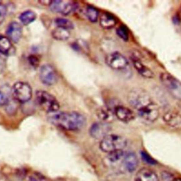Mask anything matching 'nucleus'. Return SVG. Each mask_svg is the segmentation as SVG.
Returning <instances> with one entry per match:
<instances>
[{
  "mask_svg": "<svg viewBox=\"0 0 181 181\" xmlns=\"http://www.w3.org/2000/svg\"><path fill=\"white\" fill-rule=\"evenodd\" d=\"M48 121L59 128L70 131H77L83 128L86 118L82 114L75 112H55L49 113Z\"/></svg>",
  "mask_w": 181,
  "mask_h": 181,
  "instance_id": "1",
  "label": "nucleus"
},
{
  "mask_svg": "<svg viewBox=\"0 0 181 181\" xmlns=\"http://www.w3.org/2000/svg\"><path fill=\"white\" fill-rule=\"evenodd\" d=\"M127 145L128 141L125 137L116 134H109L101 140L100 149L108 154L115 151L123 150Z\"/></svg>",
  "mask_w": 181,
  "mask_h": 181,
  "instance_id": "2",
  "label": "nucleus"
},
{
  "mask_svg": "<svg viewBox=\"0 0 181 181\" xmlns=\"http://www.w3.org/2000/svg\"><path fill=\"white\" fill-rule=\"evenodd\" d=\"M128 101L129 105L137 112L153 102L150 94L142 88H134L129 92Z\"/></svg>",
  "mask_w": 181,
  "mask_h": 181,
  "instance_id": "3",
  "label": "nucleus"
},
{
  "mask_svg": "<svg viewBox=\"0 0 181 181\" xmlns=\"http://www.w3.org/2000/svg\"><path fill=\"white\" fill-rule=\"evenodd\" d=\"M36 101L43 110L49 113L58 112L59 104L53 94L44 90H38L36 93Z\"/></svg>",
  "mask_w": 181,
  "mask_h": 181,
  "instance_id": "4",
  "label": "nucleus"
},
{
  "mask_svg": "<svg viewBox=\"0 0 181 181\" xmlns=\"http://www.w3.org/2000/svg\"><path fill=\"white\" fill-rule=\"evenodd\" d=\"M160 80L175 98L181 99V83L177 78L168 73H162L160 75Z\"/></svg>",
  "mask_w": 181,
  "mask_h": 181,
  "instance_id": "5",
  "label": "nucleus"
},
{
  "mask_svg": "<svg viewBox=\"0 0 181 181\" xmlns=\"http://www.w3.org/2000/svg\"><path fill=\"white\" fill-rule=\"evenodd\" d=\"M13 99L18 103L28 102L32 97V89L28 83L17 82L12 88Z\"/></svg>",
  "mask_w": 181,
  "mask_h": 181,
  "instance_id": "6",
  "label": "nucleus"
},
{
  "mask_svg": "<svg viewBox=\"0 0 181 181\" xmlns=\"http://www.w3.org/2000/svg\"><path fill=\"white\" fill-rule=\"evenodd\" d=\"M40 80L43 84L51 86L56 84L58 75L54 67L49 64L43 65L39 71Z\"/></svg>",
  "mask_w": 181,
  "mask_h": 181,
  "instance_id": "7",
  "label": "nucleus"
},
{
  "mask_svg": "<svg viewBox=\"0 0 181 181\" xmlns=\"http://www.w3.org/2000/svg\"><path fill=\"white\" fill-rule=\"evenodd\" d=\"M105 62L110 68L120 71L126 69L128 66V61L122 54L115 52L110 54L105 59Z\"/></svg>",
  "mask_w": 181,
  "mask_h": 181,
  "instance_id": "8",
  "label": "nucleus"
},
{
  "mask_svg": "<svg viewBox=\"0 0 181 181\" xmlns=\"http://www.w3.org/2000/svg\"><path fill=\"white\" fill-rule=\"evenodd\" d=\"M159 109L155 102H152L147 106L137 111V114L143 120L148 122H154L159 117Z\"/></svg>",
  "mask_w": 181,
  "mask_h": 181,
  "instance_id": "9",
  "label": "nucleus"
},
{
  "mask_svg": "<svg viewBox=\"0 0 181 181\" xmlns=\"http://www.w3.org/2000/svg\"><path fill=\"white\" fill-rule=\"evenodd\" d=\"M50 9L53 12L61 13L63 15H69L77 9V4L71 2L55 0L51 2Z\"/></svg>",
  "mask_w": 181,
  "mask_h": 181,
  "instance_id": "10",
  "label": "nucleus"
},
{
  "mask_svg": "<svg viewBox=\"0 0 181 181\" xmlns=\"http://www.w3.org/2000/svg\"><path fill=\"white\" fill-rule=\"evenodd\" d=\"M111 127L108 123L96 122L94 123L89 129L91 136L96 140H103L105 136L109 135Z\"/></svg>",
  "mask_w": 181,
  "mask_h": 181,
  "instance_id": "11",
  "label": "nucleus"
},
{
  "mask_svg": "<svg viewBox=\"0 0 181 181\" xmlns=\"http://www.w3.org/2000/svg\"><path fill=\"white\" fill-rule=\"evenodd\" d=\"M6 34L11 41L18 43L22 36V26L17 21L11 22L7 28Z\"/></svg>",
  "mask_w": 181,
  "mask_h": 181,
  "instance_id": "12",
  "label": "nucleus"
},
{
  "mask_svg": "<svg viewBox=\"0 0 181 181\" xmlns=\"http://www.w3.org/2000/svg\"><path fill=\"white\" fill-rule=\"evenodd\" d=\"M163 120L171 128L181 129V115L176 111L169 110L164 113Z\"/></svg>",
  "mask_w": 181,
  "mask_h": 181,
  "instance_id": "13",
  "label": "nucleus"
},
{
  "mask_svg": "<svg viewBox=\"0 0 181 181\" xmlns=\"http://www.w3.org/2000/svg\"><path fill=\"white\" fill-rule=\"evenodd\" d=\"M131 61L132 62L134 67L137 70V72L142 76L147 78H152L154 77V74L149 68L142 63L141 59L136 55H132L131 56Z\"/></svg>",
  "mask_w": 181,
  "mask_h": 181,
  "instance_id": "14",
  "label": "nucleus"
},
{
  "mask_svg": "<svg viewBox=\"0 0 181 181\" xmlns=\"http://www.w3.org/2000/svg\"><path fill=\"white\" fill-rule=\"evenodd\" d=\"M114 113L118 119L125 123L132 121L135 118L134 113L130 109L123 107L122 105H119L115 108Z\"/></svg>",
  "mask_w": 181,
  "mask_h": 181,
  "instance_id": "15",
  "label": "nucleus"
},
{
  "mask_svg": "<svg viewBox=\"0 0 181 181\" xmlns=\"http://www.w3.org/2000/svg\"><path fill=\"white\" fill-rule=\"evenodd\" d=\"M123 164L124 169L128 173H133L139 166V159L134 152L125 154L123 158Z\"/></svg>",
  "mask_w": 181,
  "mask_h": 181,
  "instance_id": "16",
  "label": "nucleus"
},
{
  "mask_svg": "<svg viewBox=\"0 0 181 181\" xmlns=\"http://www.w3.org/2000/svg\"><path fill=\"white\" fill-rule=\"evenodd\" d=\"M134 181H159V178L154 171L150 169L142 168L137 172Z\"/></svg>",
  "mask_w": 181,
  "mask_h": 181,
  "instance_id": "17",
  "label": "nucleus"
},
{
  "mask_svg": "<svg viewBox=\"0 0 181 181\" xmlns=\"http://www.w3.org/2000/svg\"><path fill=\"white\" fill-rule=\"evenodd\" d=\"M97 116L102 122L108 123L111 122L115 117L114 111L108 107H101L97 111Z\"/></svg>",
  "mask_w": 181,
  "mask_h": 181,
  "instance_id": "18",
  "label": "nucleus"
},
{
  "mask_svg": "<svg viewBox=\"0 0 181 181\" xmlns=\"http://www.w3.org/2000/svg\"><path fill=\"white\" fill-rule=\"evenodd\" d=\"M100 24L104 29H111L117 24V20L112 14L108 13H103L100 17Z\"/></svg>",
  "mask_w": 181,
  "mask_h": 181,
  "instance_id": "19",
  "label": "nucleus"
},
{
  "mask_svg": "<svg viewBox=\"0 0 181 181\" xmlns=\"http://www.w3.org/2000/svg\"><path fill=\"white\" fill-rule=\"evenodd\" d=\"M12 94V88L9 85H4L0 87V107L6 106L11 99Z\"/></svg>",
  "mask_w": 181,
  "mask_h": 181,
  "instance_id": "20",
  "label": "nucleus"
},
{
  "mask_svg": "<svg viewBox=\"0 0 181 181\" xmlns=\"http://www.w3.org/2000/svg\"><path fill=\"white\" fill-rule=\"evenodd\" d=\"M12 49V41L7 36H0V55H9Z\"/></svg>",
  "mask_w": 181,
  "mask_h": 181,
  "instance_id": "21",
  "label": "nucleus"
},
{
  "mask_svg": "<svg viewBox=\"0 0 181 181\" xmlns=\"http://www.w3.org/2000/svg\"><path fill=\"white\" fill-rule=\"evenodd\" d=\"M36 13L33 11L27 10L22 12L19 16V20L21 23L24 26H28L36 19Z\"/></svg>",
  "mask_w": 181,
  "mask_h": 181,
  "instance_id": "22",
  "label": "nucleus"
},
{
  "mask_svg": "<svg viewBox=\"0 0 181 181\" xmlns=\"http://www.w3.org/2000/svg\"><path fill=\"white\" fill-rule=\"evenodd\" d=\"M52 36L54 39L59 41H65L70 37V32L68 30L57 27L52 32Z\"/></svg>",
  "mask_w": 181,
  "mask_h": 181,
  "instance_id": "23",
  "label": "nucleus"
},
{
  "mask_svg": "<svg viewBox=\"0 0 181 181\" xmlns=\"http://www.w3.org/2000/svg\"><path fill=\"white\" fill-rule=\"evenodd\" d=\"M85 14L88 19L92 23H95L98 19L99 12L95 7L88 6L85 11Z\"/></svg>",
  "mask_w": 181,
  "mask_h": 181,
  "instance_id": "24",
  "label": "nucleus"
},
{
  "mask_svg": "<svg viewBox=\"0 0 181 181\" xmlns=\"http://www.w3.org/2000/svg\"><path fill=\"white\" fill-rule=\"evenodd\" d=\"M55 23L56 26L59 28L68 30V31L74 28V24L72 23L71 21L67 19V18H57L55 21Z\"/></svg>",
  "mask_w": 181,
  "mask_h": 181,
  "instance_id": "25",
  "label": "nucleus"
},
{
  "mask_svg": "<svg viewBox=\"0 0 181 181\" xmlns=\"http://www.w3.org/2000/svg\"><path fill=\"white\" fill-rule=\"evenodd\" d=\"M125 155V153L123 150H118L108 153L107 158L111 163H115V162L120 161V159H123Z\"/></svg>",
  "mask_w": 181,
  "mask_h": 181,
  "instance_id": "26",
  "label": "nucleus"
},
{
  "mask_svg": "<svg viewBox=\"0 0 181 181\" xmlns=\"http://www.w3.org/2000/svg\"><path fill=\"white\" fill-rule=\"evenodd\" d=\"M18 103L17 101H16L14 99H10L9 102L6 104V111L8 114L13 115L17 112L18 109Z\"/></svg>",
  "mask_w": 181,
  "mask_h": 181,
  "instance_id": "27",
  "label": "nucleus"
},
{
  "mask_svg": "<svg viewBox=\"0 0 181 181\" xmlns=\"http://www.w3.org/2000/svg\"><path fill=\"white\" fill-rule=\"evenodd\" d=\"M116 33L124 41H128L129 40V32L125 26H120L116 30Z\"/></svg>",
  "mask_w": 181,
  "mask_h": 181,
  "instance_id": "28",
  "label": "nucleus"
},
{
  "mask_svg": "<svg viewBox=\"0 0 181 181\" xmlns=\"http://www.w3.org/2000/svg\"><path fill=\"white\" fill-rule=\"evenodd\" d=\"M140 154H141L142 160L144 161L146 164H149V165H155V164H157V161H156L154 159L152 158L148 153L144 152V151H142Z\"/></svg>",
  "mask_w": 181,
  "mask_h": 181,
  "instance_id": "29",
  "label": "nucleus"
},
{
  "mask_svg": "<svg viewBox=\"0 0 181 181\" xmlns=\"http://www.w3.org/2000/svg\"><path fill=\"white\" fill-rule=\"evenodd\" d=\"M28 63L31 66L34 67V68H36V67L38 66L40 61L36 56L30 55L28 57Z\"/></svg>",
  "mask_w": 181,
  "mask_h": 181,
  "instance_id": "30",
  "label": "nucleus"
},
{
  "mask_svg": "<svg viewBox=\"0 0 181 181\" xmlns=\"http://www.w3.org/2000/svg\"><path fill=\"white\" fill-rule=\"evenodd\" d=\"M7 9L5 5L0 3V23H2L4 21L5 16L7 15Z\"/></svg>",
  "mask_w": 181,
  "mask_h": 181,
  "instance_id": "31",
  "label": "nucleus"
},
{
  "mask_svg": "<svg viewBox=\"0 0 181 181\" xmlns=\"http://www.w3.org/2000/svg\"><path fill=\"white\" fill-rule=\"evenodd\" d=\"M29 181H45V179L43 178V175L36 174L31 177Z\"/></svg>",
  "mask_w": 181,
  "mask_h": 181,
  "instance_id": "32",
  "label": "nucleus"
},
{
  "mask_svg": "<svg viewBox=\"0 0 181 181\" xmlns=\"http://www.w3.org/2000/svg\"><path fill=\"white\" fill-rule=\"evenodd\" d=\"M171 181H181V178H175L172 179Z\"/></svg>",
  "mask_w": 181,
  "mask_h": 181,
  "instance_id": "33",
  "label": "nucleus"
},
{
  "mask_svg": "<svg viewBox=\"0 0 181 181\" xmlns=\"http://www.w3.org/2000/svg\"><path fill=\"white\" fill-rule=\"evenodd\" d=\"M2 71V64L1 62H0V71Z\"/></svg>",
  "mask_w": 181,
  "mask_h": 181,
  "instance_id": "34",
  "label": "nucleus"
}]
</instances>
